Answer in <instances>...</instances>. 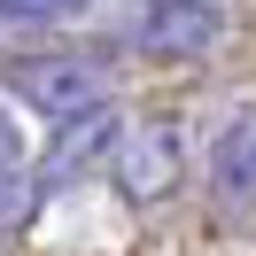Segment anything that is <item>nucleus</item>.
<instances>
[{"label":"nucleus","mask_w":256,"mask_h":256,"mask_svg":"<svg viewBox=\"0 0 256 256\" xmlns=\"http://www.w3.org/2000/svg\"><path fill=\"white\" fill-rule=\"evenodd\" d=\"M8 94L54 124H70L86 109H109V70L94 54H24V62H8Z\"/></svg>","instance_id":"1"},{"label":"nucleus","mask_w":256,"mask_h":256,"mask_svg":"<svg viewBox=\"0 0 256 256\" xmlns=\"http://www.w3.org/2000/svg\"><path fill=\"white\" fill-rule=\"evenodd\" d=\"M109 178H116V194H124V202H163V194L178 186V132H171V124L124 132V140H116V156H109Z\"/></svg>","instance_id":"2"},{"label":"nucleus","mask_w":256,"mask_h":256,"mask_svg":"<svg viewBox=\"0 0 256 256\" xmlns=\"http://www.w3.org/2000/svg\"><path fill=\"white\" fill-rule=\"evenodd\" d=\"M225 16H218V0H148L140 24H132V47L148 54H202L218 47Z\"/></svg>","instance_id":"3"},{"label":"nucleus","mask_w":256,"mask_h":256,"mask_svg":"<svg viewBox=\"0 0 256 256\" xmlns=\"http://www.w3.org/2000/svg\"><path fill=\"white\" fill-rule=\"evenodd\" d=\"M116 116L109 109H86V116H70L62 124V140L47 148V171H39V186H62V178H78L86 163H101V156H116Z\"/></svg>","instance_id":"4"},{"label":"nucleus","mask_w":256,"mask_h":256,"mask_svg":"<svg viewBox=\"0 0 256 256\" xmlns=\"http://www.w3.org/2000/svg\"><path fill=\"white\" fill-rule=\"evenodd\" d=\"M210 186H218L225 210H248L256 202V116H233L210 148Z\"/></svg>","instance_id":"5"},{"label":"nucleus","mask_w":256,"mask_h":256,"mask_svg":"<svg viewBox=\"0 0 256 256\" xmlns=\"http://www.w3.org/2000/svg\"><path fill=\"white\" fill-rule=\"evenodd\" d=\"M32 202H39V178L32 171H0V233L32 218Z\"/></svg>","instance_id":"6"},{"label":"nucleus","mask_w":256,"mask_h":256,"mask_svg":"<svg viewBox=\"0 0 256 256\" xmlns=\"http://www.w3.org/2000/svg\"><path fill=\"white\" fill-rule=\"evenodd\" d=\"M86 0H0V24H62L78 16Z\"/></svg>","instance_id":"7"},{"label":"nucleus","mask_w":256,"mask_h":256,"mask_svg":"<svg viewBox=\"0 0 256 256\" xmlns=\"http://www.w3.org/2000/svg\"><path fill=\"white\" fill-rule=\"evenodd\" d=\"M0 171H24V132H16L8 109H0Z\"/></svg>","instance_id":"8"}]
</instances>
